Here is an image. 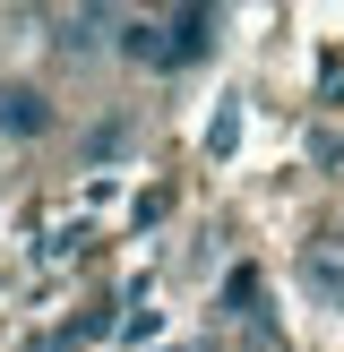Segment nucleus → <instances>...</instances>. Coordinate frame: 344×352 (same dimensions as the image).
<instances>
[{
	"mask_svg": "<svg viewBox=\"0 0 344 352\" xmlns=\"http://www.w3.org/2000/svg\"><path fill=\"white\" fill-rule=\"evenodd\" d=\"M301 275H310V292H319V301L344 309V241H310V250H301Z\"/></svg>",
	"mask_w": 344,
	"mask_h": 352,
	"instance_id": "nucleus-4",
	"label": "nucleus"
},
{
	"mask_svg": "<svg viewBox=\"0 0 344 352\" xmlns=\"http://www.w3.org/2000/svg\"><path fill=\"white\" fill-rule=\"evenodd\" d=\"M164 43H172V69L206 60V52H215V9H172L164 17Z\"/></svg>",
	"mask_w": 344,
	"mask_h": 352,
	"instance_id": "nucleus-3",
	"label": "nucleus"
},
{
	"mask_svg": "<svg viewBox=\"0 0 344 352\" xmlns=\"http://www.w3.org/2000/svg\"><path fill=\"white\" fill-rule=\"evenodd\" d=\"M120 52L138 69H172V43H164V17H120Z\"/></svg>",
	"mask_w": 344,
	"mask_h": 352,
	"instance_id": "nucleus-5",
	"label": "nucleus"
},
{
	"mask_svg": "<svg viewBox=\"0 0 344 352\" xmlns=\"http://www.w3.org/2000/svg\"><path fill=\"white\" fill-rule=\"evenodd\" d=\"M43 129H52L43 86H0V138H43Z\"/></svg>",
	"mask_w": 344,
	"mask_h": 352,
	"instance_id": "nucleus-1",
	"label": "nucleus"
},
{
	"mask_svg": "<svg viewBox=\"0 0 344 352\" xmlns=\"http://www.w3.org/2000/svg\"><path fill=\"white\" fill-rule=\"evenodd\" d=\"M52 26H61V34H52V43H61V52H112L120 17H112V9H61V17H52Z\"/></svg>",
	"mask_w": 344,
	"mask_h": 352,
	"instance_id": "nucleus-2",
	"label": "nucleus"
}]
</instances>
